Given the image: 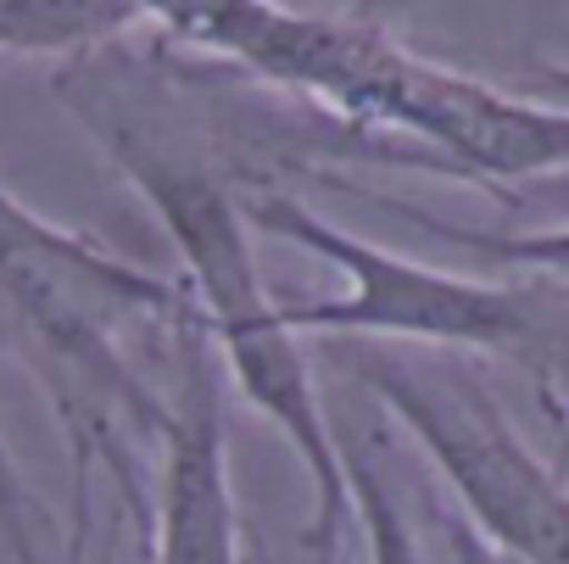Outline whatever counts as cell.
Returning <instances> with one entry per match:
<instances>
[{
	"label": "cell",
	"mask_w": 569,
	"mask_h": 564,
	"mask_svg": "<svg viewBox=\"0 0 569 564\" xmlns=\"http://www.w3.org/2000/svg\"><path fill=\"white\" fill-rule=\"evenodd\" d=\"M168 330H173L179 386L173 397H162V425H157L162 464H157V497H146L140 536L151 547V564H246L212 336L196 308Z\"/></svg>",
	"instance_id": "obj_6"
},
{
	"label": "cell",
	"mask_w": 569,
	"mask_h": 564,
	"mask_svg": "<svg viewBox=\"0 0 569 564\" xmlns=\"http://www.w3.org/2000/svg\"><path fill=\"white\" fill-rule=\"evenodd\" d=\"M101 564H118V558H112V553H107V558H101Z\"/></svg>",
	"instance_id": "obj_12"
},
{
	"label": "cell",
	"mask_w": 569,
	"mask_h": 564,
	"mask_svg": "<svg viewBox=\"0 0 569 564\" xmlns=\"http://www.w3.org/2000/svg\"><path fill=\"white\" fill-rule=\"evenodd\" d=\"M140 29L129 0H0V57L79 62Z\"/></svg>",
	"instance_id": "obj_8"
},
{
	"label": "cell",
	"mask_w": 569,
	"mask_h": 564,
	"mask_svg": "<svg viewBox=\"0 0 569 564\" xmlns=\"http://www.w3.org/2000/svg\"><path fill=\"white\" fill-rule=\"evenodd\" d=\"M358 392L441 469L469 531L525 564H569V497L497 392L458 358H408L386 342H330Z\"/></svg>",
	"instance_id": "obj_5"
},
{
	"label": "cell",
	"mask_w": 569,
	"mask_h": 564,
	"mask_svg": "<svg viewBox=\"0 0 569 564\" xmlns=\"http://www.w3.org/2000/svg\"><path fill=\"white\" fill-rule=\"evenodd\" d=\"M62 96L96 129V140L107 146L118 174H129V185L151 201L168 240L179 246L184 291L212 336V353L223 358L229 386L302 458V469L313 481V531H308L313 558H341L347 486H341V464H336L330 414H325L313 364L302 353V336L284 330L279 297L268 291V279L257 268L240 196L229 190V179L218 168H207V157H196V151L162 140L151 123H140L118 101V90L101 79L96 57H79L62 73Z\"/></svg>",
	"instance_id": "obj_2"
},
{
	"label": "cell",
	"mask_w": 569,
	"mask_h": 564,
	"mask_svg": "<svg viewBox=\"0 0 569 564\" xmlns=\"http://www.w3.org/2000/svg\"><path fill=\"white\" fill-rule=\"evenodd\" d=\"M447 547H452V564H525V558H513V553L491 547L480 531H469V525H463V514H452V520H447Z\"/></svg>",
	"instance_id": "obj_10"
},
{
	"label": "cell",
	"mask_w": 569,
	"mask_h": 564,
	"mask_svg": "<svg viewBox=\"0 0 569 564\" xmlns=\"http://www.w3.org/2000/svg\"><path fill=\"white\" fill-rule=\"evenodd\" d=\"M246 224L330 263L347 286L325 297H279L291 336L325 342H413L458 358H508L552 397L563 364V274L547 279H475L402 251H386L302 196L257 190L240 201Z\"/></svg>",
	"instance_id": "obj_4"
},
{
	"label": "cell",
	"mask_w": 569,
	"mask_h": 564,
	"mask_svg": "<svg viewBox=\"0 0 569 564\" xmlns=\"http://www.w3.org/2000/svg\"><path fill=\"white\" fill-rule=\"evenodd\" d=\"M313 564H341V558H313Z\"/></svg>",
	"instance_id": "obj_11"
},
{
	"label": "cell",
	"mask_w": 569,
	"mask_h": 564,
	"mask_svg": "<svg viewBox=\"0 0 569 564\" xmlns=\"http://www.w3.org/2000/svg\"><path fill=\"white\" fill-rule=\"evenodd\" d=\"M34 525H40V503H34L29 481L18 475L7 436H0V553H7V564H40Z\"/></svg>",
	"instance_id": "obj_9"
},
{
	"label": "cell",
	"mask_w": 569,
	"mask_h": 564,
	"mask_svg": "<svg viewBox=\"0 0 569 564\" xmlns=\"http://www.w3.org/2000/svg\"><path fill=\"white\" fill-rule=\"evenodd\" d=\"M330 436H336V464H341V486H347V514L358 520V536H363V558L369 564H425L419 531H413L408 503L386 464L380 425H369V419L336 425L330 419Z\"/></svg>",
	"instance_id": "obj_7"
},
{
	"label": "cell",
	"mask_w": 569,
	"mask_h": 564,
	"mask_svg": "<svg viewBox=\"0 0 569 564\" xmlns=\"http://www.w3.org/2000/svg\"><path fill=\"white\" fill-rule=\"evenodd\" d=\"M0 303L12 308L18 336L29 342V358L46 375L51 408L68 436L73 458L68 564H79L96 458H107L129 503V520L146 531V481L134 464V442L157 436L162 397L129 369L118 342L134 325H179L196 303L184 279H168L146 263L107 251L79 229L51 224L7 185H0Z\"/></svg>",
	"instance_id": "obj_3"
},
{
	"label": "cell",
	"mask_w": 569,
	"mask_h": 564,
	"mask_svg": "<svg viewBox=\"0 0 569 564\" xmlns=\"http://www.w3.org/2000/svg\"><path fill=\"white\" fill-rule=\"evenodd\" d=\"M129 7L173 46L319 107L341 129L363 135V151H375V135L408 140L441 157V174L463 179H552L569 157L563 107L430 62L380 23L302 12L291 0H129Z\"/></svg>",
	"instance_id": "obj_1"
}]
</instances>
